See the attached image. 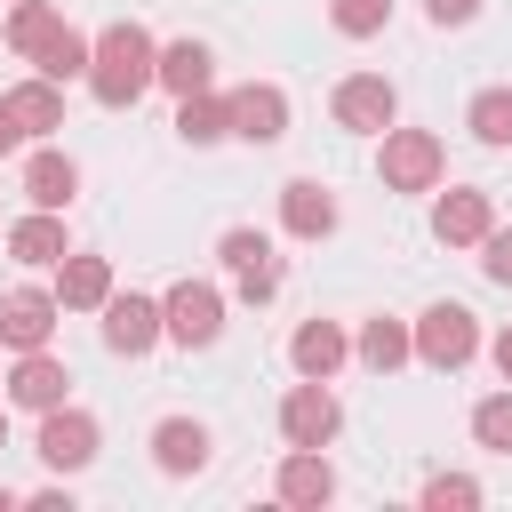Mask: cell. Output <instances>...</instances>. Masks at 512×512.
<instances>
[{
  "label": "cell",
  "instance_id": "obj_1",
  "mask_svg": "<svg viewBox=\"0 0 512 512\" xmlns=\"http://www.w3.org/2000/svg\"><path fill=\"white\" fill-rule=\"evenodd\" d=\"M152 64H160V48H152V32L144 24H104L96 32V48H88V88H96V104H112V112H128L144 88H152Z\"/></svg>",
  "mask_w": 512,
  "mask_h": 512
},
{
  "label": "cell",
  "instance_id": "obj_2",
  "mask_svg": "<svg viewBox=\"0 0 512 512\" xmlns=\"http://www.w3.org/2000/svg\"><path fill=\"white\" fill-rule=\"evenodd\" d=\"M376 168H384V192H432L440 168H448V152H440L432 128H384Z\"/></svg>",
  "mask_w": 512,
  "mask_h": 512
},
{
  "label": "cell",
  "instance_id": "obj_3",
  "mask_svg": "<svg viewBox=\"0 0 512 512\" xmlns=\"http://www.w3.org/2000/svg\"><path fill=\"white\" fill-rule=\"evenodd\" d=\"M160 336L184 344V352H208V344L224 336V296H216L208 280H176V288L160 296Z\"/></svg>",
  "mask_w": 512,
  "mask_h": 512
},
{
  "label": "cell",
  "instance_id": "obj_4",
  "mask_svg": "<svg viewBox=\"0 0 512 512\" xmlns=\"http://www.w3.org/2000/svg\"><path fill=\"white\" fill-rule=\"evenodd\" d=\"M408 344H416V360L424 368H440V376H456L472 352H480V320L464 312V304H432L416 328H408Z\"/></svg>",
  "mask_w": 512,
  "mask_h": 512
},
{
  "label": "cell",
  "instance_id": "obj_5",
  "mask_svg": "<svg viewBox=\"0 0 512 512\" xmlns=\"http://www.w3.org/2000/svg\"><path fill=\"white\" fill-rule=\"evenodd\" d=\"M336 432H344V408H336L328 376L288 384V400H280V440H288V448H328Z\"/></svg>",
  "mask_w": 512,
  "mask_h": 512
},
{
  "label": "cell",
  "instance_id": "obj_6",
  "mask_svg": "<svg viewBox=\"0 0 512 512\" xmlns=\"http://www.w3.org/2000/svg\"><path fill=\"white\" fill-rule=\"evenodd\" d=\"M216 256H224V272H232V288H240L248 304H272V296H280V256H272V240H264V232L232 224V232L216 240Z\"/></svg>",
  "mask_w": 512,
  "mask_h": 512
},
{
  "label": "cell",
  "instance_id": "obj_7",
  "mask_svg": "<svg viewBox=\"0 0 512 512\" xmlns=\"http://www.w3.org/2000/svg\"><path fill=\"white\" fill-rule=\"evenodd\" d=\"M328 112H336V128H352V136H384L392 112H400V96H392L384 72H352V80H336Z\"/></svg>",
  "mask_w": 512,
  "mask_h": 512
},
{
  "label": "cell",
  "instance_id": "obj_8",
  "mask_svg": "<svg viewBox=\"0 0 512 512\" xmlns=\"http://www.w3.org/2000/svg\"><path fill=\"white\" fill-rule=\"evenodd\" d=\"M224 128H232L240 144H280V136H288V96H280L272 80L232 88V96H224Z\"/></svg>",
  "mask_w": 512,
  "mask_h": 512
},
{
  "label": "cell",
  "instance_id": "obj_9",
  "mask_svg": "<svg viewBox=\"0 0 512 512\" xmlns=\"http://www.w3.org/2000/svg\"><path fill=\"white\" fill-rule=\"evenodd\" d=\"M40 464L48 472H80V464H96V416H80V408H40Z\"/></svg>",
  "mask_w": 512,
  "mask_h": 512
},
{
  "label": "cell",
  "instance_id": "obj_10",
  "mask_svg": "<svg viewBox=\"0 0 512 512\" xmlns=\"http://www.w3.org/2000/svg\"><path fill=\"white\" fill-rule=\"evenodd\" d=\"M56 320H64V304H56L48 288H8V296H0V344H8V352H40V344L56 336Z\"/></svg>",
  "mask_w": 512,
  "mask_h": 512
},
{
  "label": "cell",
  "instance_id": "obj_11",
  "mask_svg": "<svg viewBox=\"0 0 512 512\" xmlns=\"http://www.w3.org/2000/svg\"><path fill=\"white\" fill-rule=\"evenodd\" d=\"M280 224H288L296 240H328V232H336V192H328L320 176H288V184H280Z\"/></svg>",
  "mask_w": 512,
  "mask_h": 512
},
{
  "label": "cell",
  "instance_id": "obj_12",
  "mask_svg": "<svg viewBox=\"0 0 512 512\" xmlns=\"http://www.w3.org/2000/svg\"><path fill=\"white\" fill-rule=\"evenodd\" d=\"M64 384H72V368H64L48 344H40V352H16V368H8V400H16V408H32V416H40V408H56V400H64Z\"/></svg>",
  "mask_w": 512,
  "mask_h": 512
},
{
  "label": "cell",
  "instance_id": "obj_13",
  "mask_svg": "<svg viewBox=\"0 0 512 512\" xmlns=\"http://www.w3.org/2000/svg\"><path fill=\"white\" fill-rule=\"evenodd\" d=\"M104 344L128 352V360L152 352V344H160V304H152V296H104Z\"/></svg>",
  "mask_w": 512,
  "mask_h": 512
},
{
  "label": "cell",
  "instance_id": "obj_14",
  "mask_svg": "<svg viewBox=\"0 0 512 512\" xmlns=\"http://www.w3.org/2000/svg\"><path fill=\"white\" fill-rule=\"evenodd\" d=\"M104 296H112V264L104 256H56V304L64 312H104Z\"/></svg>",
  "mask_w": 512,
  "mask_h": 512
},
{
  "label": "cell",
  "instance_id": "obj_15",
  "mask_svg": "<svg viewBox=\"0 0 512 512\" xmlns=\"http://www.w3.org/2000/svg\"><path fill=\"white\" fill-rule=\"evenodd\" d=\"M496 224V208H488V192H440V208H432V232L448 240V248H480V232Z\"/></svg>",
  "mask_w": 512,
  "mask_h": 512
},
{
  "label": "cell",
  "instance_id": "obj_16",
  "mask_svg": "<svg viewBox=\"0 0 512 512\" xmlns=\"http://www.w3.org/2000/svg\"><path fill=\"white\" fill-rule=\"evenodd\" d=\"M336 496V472H328V456L320 448H288L280 456V504H304V512H320Z\"/></svg>",
  "mask_w": 512,
  "mask_h": 512
},
{
  "label": "cell",
  "instance_id": "obj_17",
  "mask_svg": "<svg viewBox=\"0 0 512 512\" xmlns=\"http://www.w3.org/2000/svg\"><path fill=\"white\" fill-rule=\"evenodd\" d=\"M344 352H352V344H344L336 320H304V328L288 336V368H296V376H336Z\"/></svg>",
  "mask_w": 512,
  "mask_h": 512
},
{
  "label": "cell",
  "instance_id": "obj_18",
  "mask_svg": "<svg viewBox=\"0 0 512 512\" xmlns=\"http://www.w3.org/2000/svg\"><path fill=\"white\" fill-rule=\"evenodd\" d=\"M152 464H160L168 480L200 472V464H208V424H192V416H168V424L152 432Z\"/></svg>",
  "mask_w": 512,
  "mask_h": 512
},
{
  "label": "cell",
  "instance_id": "obj_19",
  "mask_svg": "<svg viewBox=\"0 0 512 512\" xmlns=\"http://www.w3.org/2000/svg\"><path fill=\"white\" fill-rule=\"evenodd\" d=\"M208 40H168L160 48V64H152V88H168V96H200L208 88Z\"/></svg>",
  "mask_w": 512,
  "mask_h": 512
},
{
  "label": "cell",
  "instance_id": "obj_20",
  "mask_svg": "<svg viewBox=\"0 0 512 512\" xmlns=\"http://www.w3.org/2000/svg\"><path fill=\"white\" fill-rule=\"evenodd\" d=\"M72 192H80V168L64 152H32L24 160V200L32 208H72Z\"/></svg>",
  "mask_w": 512,
  "mask_h": 512
},
{
  "label": "cell",
  "instance_id": "obj_21",
  "mask_svg": "<svg viewBox=\"0 0 512 512\" xmlns=\"http://www.w3.org/2000/svg\"><path fill=\"white\" fill-rule=\"evenodd\" d=\"M352 352L376 368V376H392L400 360H416V344H408V320H392V312H376V320H360V336H352Z\"/></svg>",
  "mask_w": 512,
  "mask_h": 512
},
{
  "label": "cell",
  "instance_id": "obj_22",
  "mask_svg": "<svg viewBox=\"0 0 512 512\" xmlns=\"http://www.w3.org/2000/svg\"><path fill=\"white\" fill-rule=\"evenodd\" d=\"M8 112H16L24 136H48V128H64V88L56 80H16L8 88Z\"/></svg>",
  "mask_w": 512,
  "mask_h": 512
},
{
  "label": "cell",
  "instance_id": "obj_23",
  "mask_svg": "<svg viewBox=\"0 0 512 512\" xmlns=\"http://www.w3.org/2000/svg\"><path fill=\"white\" fill-rule=\"evenodd\" d=\"M88 48H96L88 32L56 24V32L40 40V56H32V64H40V80H56V88H64V80H88Z\"/></svg>",
  "mask_w": 512,
  "mask_h": 512
},
{
  "label": "cell",
  "instance_id": "obj_24",
  "mask_svg": "<svg viewBox=\"0 0 512 512\" xmlns=\"http://www.w3.org/2000/svg\"><path fill=\"white\" fill-rule=\"evenodd\" d=\"M8 256H16V264H56V256H64V224H56V208L8 224Z\"/></svg>",
  "mask_w": 512,
  "mask_h": 512
},
{
  "label": "cell",
  "instance_id": "obj_25",
  "mask_svg": "<svg viewBox=\"0 0 512 512\" xmlns=\"http://www.w3.org/2000/svg\"><path fill=\"white\" fill-rule=\"evenodd\" d=\"M176 136H184V144H224V136H232V128H224V96H208V88H200V96H176Z\"/></svg>",
  "mask_w": 512,
  "mask_h": 512
},
{
  "label": "cell",
  "instance_id": "obj_26",
  "mask_svg": "<svg viewBox=\"0 0 512 512\" xmlns=\"http://www.w3.org/2000/svg\"><path fill=\"white\" fill-rule=\"evenodd\" d=\"M56 24H64V16H56L48 0H16V16H8V48H16V56H40V40H48Z\"/></svg>",
  "mask_w": 512,
  "mask_h": 512
},
{
  "label": "cell",
  "instance_id": "obj_27",
  "mask_svg": "<svg viewBox=\"0 0 512 512\" xmlns=\"http://www.w3.org/2000/svg\"><path fill=\"white\" fill-rule=\"evenodd\" d=\"M464 120H472V136H480V144H512V88H480Z\"/></svg>",
  "mask_w": 512,
  "mask_h": 512
},
{
  "label": "cell",
  "instance_id": "obj_28",
  "mask_svg": "<svg viewBox=\"0 0 512 512\" xmlns=\"http://www.w3.org/2000/svg\"><path fill=\"white\" fill-rule=\"evenodd\" d=\"M328 24H336L344 40H376V32L392 24V0H328Z\"/></svg>",
  "mask_w": 512,
  "mask_h": 512
},
{
  "label": "cell",
  "instance_id": "obj_29",
  "mask_svg": "<svg viewBox=\"0 0 512 512\" xmlns=\"http://www.w3.org/2000/svg\"><path fill=\"white\" fill-rule=\"evenodd\" d=\"M472 440L496 448V456H512V392H488V400L472 408Z\"/></svg>",
  "mask_w": 512,
  "mask_h": 512
},
{
  "label": "cell",
  "instance_id": "obj_30",
  "mask_svg": "<svg viewBox=\"0 0 512 512\" xmlns=\"http://www.w3.org/2000/svg\"><path fill=\"white\" fill-rule=\"evenodd\" d=\"M480 272H488L496 288H512V224H488V232H480Z\"/></svg>",
  "mask_w": 512,
  "mask_h": 512
},
{
  "label": "cell",
  "instance_id": "obj_31",
  "mask_svg": "<svg viewBox=\"0 0 512 512\" xmlns=\"http://www.w3.org/2000/svg\"><path fill=\"white\" fill-rule=\"evenodd\" d=\"M424 504H432V512H448V504H480V480H464V472H432V480H424Z\"/></svg>",
  "mask_w": 512,
  "mask_h": 512
},
{
  "label": "cell",
  "instance_id": "obj_32",
  "mask_svg": "<svg viewBox=\"0 0 512 512\" xmlns=\"http://www.w3.org/2000/svg\"><path fill=\"white\" fill-rule=\"evenodd\" d=\"M424 16L448 32V24H472V16H480V0H424Z\"/></svg>",
  "mask_w": 512,
  "mask_h": 512
},
{
  "label": "cell",
  "instance_id": "obj_33",
  "mask_svg": "<svg viewBox=\"0 0 512 512\" xmlns=\"http://www.w3.org/2000/svg\"><path fill=\"white\" fill-rule=\"evenodd\" d=\"M488 360H496V376L512 384V328H496V344H488Z\"/></svg>",
  "mask_w": 512,
  "mask_h": 512
},
{
  "label": "cell",
  "instance_id": "obj_34",
  "mask_svg": "<svg viewBox=\"0 0 512 512\" xmlns=\"http://www.w3.org/2000/svg\"><path fill=\"white\" fill-rule=\"evenodd\" d=\"M16 136H24V128H16V112H8V96H0V152H16Z\"/></svg>",
  "mask_w": 512,
  "mask_h": 512
},
{
  "label": "cell",
  "instance_id": "obj_35",
  "mask_svg": "<svg viewBox=\"0 0 512 512\" xmlns=\"http://www.w3.org/2000/svg\"><path fill=\"white\" fill-rule=\"evenodd\" d=\"M0 448H8V416H0Z\"/></svg>",
  "mask_w": 512,
  "mask_h": 512
}]
</instances>
